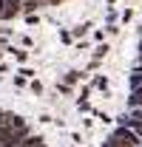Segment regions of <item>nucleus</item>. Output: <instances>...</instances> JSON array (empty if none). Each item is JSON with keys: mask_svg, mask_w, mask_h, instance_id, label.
<instances>
[{"mask_svg": "<svg viewBox=\"0 0 142 147\" xmlns=\"http://www.w3.org/2000/svg\"><path fill=\"white\" fill-rule=\"evenodd\" d=\"M63 3H68V0H0V23L23 17V14H34L43 9H54Z\"/></svg>", "mask_w": 142, "mask_h": 147, "instance_id": "1", "label": "nucleus"}, {"mask_svg": "<svg viewBox=\"0 0 142 147\" xmlns=\"http://www.w3.org/2000/svg\"><path fill=\"white\" fill-rule=\"evenodd\" d=\"M102 147H139V136H137L134 130H128V127L119 125V127L105 139V144H102Z\"/></svg>", "mask_w": 142, "mask_h": 147, "instance_id": "2", "label": "nucleus"}, {"mask_svg": "<svg viewBox=\"0 0 142 147\" xmlns=\"http://www.w3.org/2000/svg\"><path fill=\"white\" fill-rule=\"evenodd\" d=\"M128 108H142V88H134L128 93Z\"/></svg>", "mask_w": 142, "mask_h": 147, "instance_id": "3", "label": "nucleus"}]
</instances>
